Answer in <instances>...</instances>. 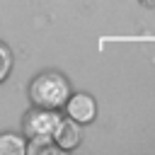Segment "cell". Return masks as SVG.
Returning a JSON list of instances; mask_svg holds the SVG:
<instances>
[{"label":"cell","mask_w":155,"mask_h":155,"mask_svg":"<svg viewBox=\"0 0 155 155\" xmlns=\"http://www.w3.org/2000/svg\"><path fill=\"white\" fill-rule=\"evenodd\" d=\"M68 94H70V85L58 73H44L39 78H34V82L29 87L31 102L41 109H61L65 104Z\"/></svg>","instance_id":"obj_1"},{"label":"cell","mask_w":155,"mask_h":155,"mask_svg":"<svg viewBox=\"0 0 155 155\" xmlns=\"http://www.w3.org/2000/svg\"><path fill=\"white\" fill-rule=\"evenodd\" d=\"M58 121H61L58 109H41V107H36L24 119V136H29V138H34V136H53Z\"/></svg>","instance_id":"obj_2"},{"label":"cell","mask_w":155,"mask_h":155,"mask_svg":"<svg viewBox=\"0 0 155 155\" xmlns=\"http://www.w3.org/2000/svg\"><path fill=\"white\" fill-rule=\"evenodd\" d=\"M63 107H65L68 116H70L73 121H78V124H90V121L97 116V102H94L90 94H85V92L68 94V99H65Z\"/></svg>","instance_id":"obj_3"},{"label":"cell","mask_w":155,"mask_h":155,"mask_svg":"<svg viewBox=\"0 0 155 155\" xmlns=\"http://www.w3.org/2000/svg\"><path fill=\"white\" fill-rule=\"evenodd\" d=\"M53 143L58 145V150H75L82 140V128L78 121H73L70 116L68 119H61L56 131H53Z\"/></svg>","instance_id":"obj_4"},{"label":"cell","mask_w":155,"mask_h":155,"mask_svg":"<svg viewBox=\"0 0 155 155\" xmlns=\"http://www.w3.org/2000/svg\"><path fill=\"white\" fill-rule=\"evenodd\" d=\"M27 143L17 133H2L0 136V155H24Z\"/></svg>","instance_id":"obj_5"},{"label":"cell","mask_w":155,"mask_h":155,"mask_svg":"<svg viewBox=\"0 0 155 155\" xmlns=\"http://www.w3.org/2000/svg\"><path fill=\"white\" fill-rule=\"evenodd\" d=\"M27 153L29 155H51V153H58V145L53 143L51 136H34L27 145Z\"/></svg>","instance_id":"obj_6"},{"label":"cell","mask_w":155,"mask_h":155,"mask_svg":"<svg viewBox=\"0 0 155 155\" xmlns=\"http://www.w3.org/2000/svg\"><path fill=\"white\" fill-rule=\"evenodd\" d=\"M10 70H12V53H10V48L0 41V82L10 75Z\"/></svg>","instance_id":"obj_7"}]
</instances>
